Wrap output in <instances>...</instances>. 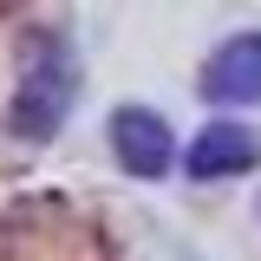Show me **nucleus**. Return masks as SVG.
<instances>
[{"label": "nucleus", "instance_id": "5", "mask_svg": "<svg viewBox=\"0 0 261 261\" xmlns=\"http://www.w3.org/2000/svg\"><path fill=\"white\" fill-rule=\"evenodd\" d=\"M0 7H7V0H0Z\"/></svg>", "mask_w": 261, "mask_h": 261}, {"label": "nucleus", "instance_id": "3", "mask_svg": "<svg viewBox=\"0 0 261 261\" xmlns=\"http://www.w3.org/2000/svg\"><path fill=\"white\" fill-rule=\"evenodd\" d=\"M202 98L216 105H261V33L222 39L202 65Z\"/></svg>", "mask_w": 261, "mask_h": 261}, {"label": "nucleus", "instance_id": "4", "mask_svg": "<svg viewBox=\"0 0 261 261\" xmlns=\"http://www.w3.org/2000/svg\"><path fill=\"white\" fill-rule=\"evenodd\" d=\"M255 163H261V144H255L248 124H209V130H196V144L183 150V170L196 183H222V176H242Z\"/></svg>", "mask_w": 261, "mask_h": 261}, {"label": "nucleus", "instance_id": "2", "mask_svg": "<svg viewBox=\"0 0 261 261\" xmlns=\"http://www.w3.org/2000/svg\"><path fill=\"white\" fill-rule=\"evenodd\" d=\"M111 150H118V163H124L130 176H144V183H157L163 170L176 163L170 124H163L157 111H144V105H124V111L111 118Z\"/></svg>", "mask_w": 261, "mask_h": 261}, {"label": "nucleus", "instance_id": "1", "mask_svg": "<svg viewBox=\"0 0 261 261\" xmlns=\"http://www.w3.org/2000/svg\"><path fill=\"white\" fill-rule=\"evenodd\" d=\"M79 105V53L65 33H27L20 39V79H13V98H7V130L20 144H46L53 130H65Z\"/></svg>", "mask_w": 261, "mask_h": 261}]
</instances>
